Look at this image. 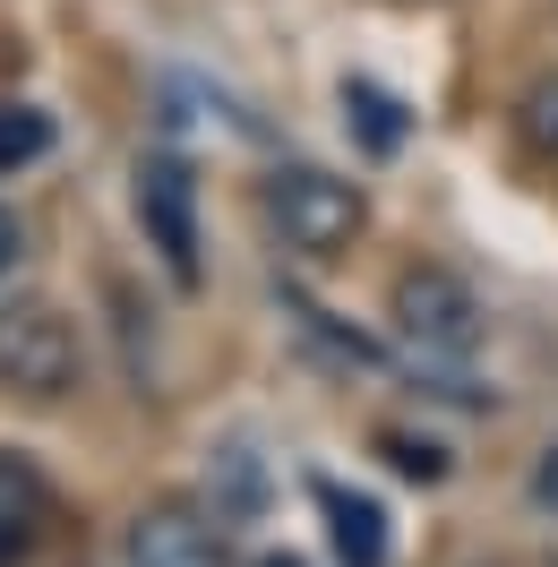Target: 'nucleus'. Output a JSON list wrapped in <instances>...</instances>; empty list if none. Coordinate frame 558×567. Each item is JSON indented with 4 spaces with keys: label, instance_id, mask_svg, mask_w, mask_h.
<instances>
[{
    "label": "nucleus",
    "instance_id": "nucleus-4",
    "mask_svg": "<svg viewBox=\"0 0 558 567\" xmlns=\"http://www.w3.org/2000/svg\"><path fill=\"white\" fill-rule=\"evenodd\" d=\"M121 559L130 567H232V533L198 498H146L138 516H130Z\"/></svg>",
    "mask_w": 558,
    "mask_h": 567
},
{
    "label": "nucleus",
    "instance_id": "nucleus-16",
    "mask_svg": "<svg viewBox=\"0 0 558 567\" xmlns=\"http://www.w3.org/2000/svg\"><path fill=\"white\" fill-rule=\"evenodd\" d=\"M249 567H310V559H292V550H267V559H249Z\"/></svg>",
    "mask_w": 558,
    "mask_h": 567
},
{
    "label": "nucleus",
    "instance_id": "nucleus-15",
    "mask_svg": "<svg viewBox=\"0 0 558 567\" xmlns=\"http://www.w3.org/2000/svg\"><path fill=\"white\" fill-rule=\"evenodd\" d=\"M35 542H43V525H0V567H27Z\"/></svg>",
    "mask_w": 558,
    "mask_h": 567
},
{
    "label": "nucleus",
    "instance_id": "nucleus-13",
    "mask_svg": "<svg viewBox=\"0 0 558 567\" xmlns=\"http://www.w3.org/2000/svg\"><path fill=\"white\" fill-rule=\"evenodd\" d=\"M283 301H292V319L310 327V336H327V310H310L301 292H283ZM335 344H344V361H370V344H361V336H335Z\"/></svg>",
    "mask_w": 558,
    "mask_h": 567
},
{
    "label": "nucleus",
    "instance_id": "nucleus-1",
    "mask_svg": "<svg viewBox=\"0 0 558 567\" xmlns=\"http://www.w3.org/2000/svg\"><path fill=\"white\" fill-rule=\"evenodd\" d=\"M386 319H395V336H404V353H413L421 370H438V379H447L438 395L498 404L489 388H473V379H464V370H473V353H482V301H473V284L455 276V267H404V276H395V292H386Z\"/></svg>",
    "mask_w": 558,
    "mask_h": 567
},
{
    "label": "nucleus",
    "instance_id": "nucleus-3",
    "mask_svg": "<svg viewBox=\"0 0 558 567\" xmlns=\"http://www.w3.org/2000/svg\"><path fill=\"white\" fill-rule=\"evenodd\" d=\"M78 327L52 301H0V388L27 395V404H61L78 388Z\"/></svg>",
    "mask_w": 558,
    "mask_h": 567
},
{
    "label": "nucleus",
    "instance_id": "nucleus-2",
    "mask_svg": "<svg viewBox=\"0 0 558 567\" xmlns=\"http://www.w3.org/2000/svg\"><path fill=\"white\" fill-rule=\"evenodd\" d=\"M258 207H267V224H276V241L292 258H344L361 241V224H370L361 181L327 173V164H276L267 189H258Z\"/></svg>",
    "mask_w": 558,
    "mask_h": 567
},
{
    "label": "nucleus",
    "instance_id": "nucleus-12",
    "mask_svg": "<svg viewBox=\"0 0 558 567\" xmlns=\"http://www.w3.org/2000/svg\"><path fill=\"white\" fill-rule=\"evenodd\" d=\"M18 267H27V215H18V207H0V284L18 276Z\"/></svg>",
    "mask_w": 558,
    "mask_h": 567
},
{
    "label": "nucleus",
    "instance_id": "nucleus-5",
    "mask_svg": "<svg viewBox=\"0 0 558 567\" xmlns=\"http://www.w3.org/2000/svg\"><path fill=\"white\" fill-rule=\"evenodd\" d=\"M138 224L155 241V258L173 267V284H198V181L173 146L138 164Z\"/></svg>",
    "mask_w": 558,
    "mask_h": 567
},
{
    "label": "nucleus",
    "instance_id": "nucleus-10",
    "mask_svg": "<svg viewBox=\"0 0 558 567\" xmlns=\"http://www.w3.org/2000/svg\"><path fill=\"white\" fill-rule=\"evenodd\" d=\"M516 130H524V146H533L541 164H558V70L524 86V104H516Z\"/></svg>",
    "mask_w": 558,
    "mask_h": 567
},
{
    "label": "nucleus",
    "instance_id": "nucleus-6",
    "mask_svg": "<svg viewBox=\"0 0 558 567\" xmlns=\"http://www.w3.org/2000/svg\"><path fill=\"white\" fill-rule=\"evenodd\" d=\"M318 516H327V542L344 567H386V507L379 498L344 491V482H318Z\"/></svg>",
    "mask_w": 558,
    "mask_h": 567
},
{
    "label": "nucleus",
    "instance_id": "nucleus-9",
    "mask_svg": "<svg viewBox=\"0 0 558 567\" xmlns=\"http://www.w3.org/2000/svg\"><path fill=\"white\" fill-rule=\"evenodd\" d=\"M43 507H52L43 473L18 456V447H0V525H43Z\"/></svg>",
    "mask_w": 558,
    "mask_h": 567
},
{
    "label": "nucleus",
    "instance_id": "nucleus-11",
    "mask_svg": "<svg viewBox=\"0 0 558 567\" xmlns=\"http://www.w3.org/2000/svg\"><path fill=\"white\" fill-rule=\"evenodd\" d=\"M379 456L404 473V482H447V447L438 439H413V430H379Z\"/></svg>",
    "mask_w": 558,
    "mask_h": 567
},
{
    "label": "nucleus",
    "instance_id": "nucleus-8",
    "mask_svg": "<svg viewBox=\"0 0 558 567\" xmlns=\"http://www.w3.org/2000/svg\"><path fill=\"white\" fill-rule=\"evenodd\" d=\"M52 155V112L35 104H0V181L27 173V164H43Z\"/></svg>",
    "mask_w": 558,
    "mask_h": 567
},
{
    "label": "nucleus",
    "instance_id": "nucleus-14",
    "mask_svg": "<svg viewBox=\"0 0 558 567\" xmlns=\"http://www.w3.org/2000/svg\"><path fill=\"white\" fill-rule=\"evenodd\" d=\"M533 507H541V516H558V439L541 447V464H533Z\"/></svg>",
    "mask_w": 558,
    "mask_h": 567
},
{
    "label": "nucleus",
    "instance_id": "nucleus-7",
    "mask_svg": "<svg viewBox=\"0 0 558 567\" xmlns=\"http://www.w3.org/2000/svg\"><path fill=\"white\" fill-rule=\"evenodd\" d=\"M344 121L361 130L370 155H395V146H404V104H395L386 86H370V78H344Z\"/></svg>",
    "mask_w": 558,
    "mask_h": 567
}]
</instances>
